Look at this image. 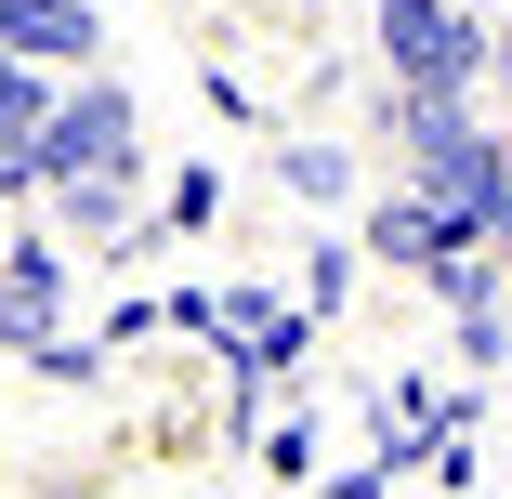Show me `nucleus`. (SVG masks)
I'll return each mask as SVG.
<instances>
[{"label": "nucleus", "instance_id": "nucleus-3", "mask_svg": "<svg viewBox=\"0 0 512 499\" xmlns=\"http://www.w3.org/2000/svg\"><path fill=\"white\" fill-rule=\"evenodd\" d=\"M355 250H368V263H394V276H421V289H434V276H447L460 250H486V237H460V224L434 211V197H407V184H394V197H368V224H355Z\"/></svg>", "mask_w": 512, "mask_h": 499}, {"label": "nucleus", "instance_id": "nucleus-15", "mask_svg": "<svg viewBox=\"0 0 512 499\" xmlns=\"http://www.w3.org/2000/svg\"><path fill=\"white\" fill-rule=\"evenodd\" d=\"M27 197H40V184H0V224H14V211H27Z\"/></svg>", "mask_w": 512, "mask_h": 499}, {"label": "nucleus", "instance_id": "nucleus-14", "mask_svg": "<svg viewBox=\"0 0 512 499\" xmlns=\"http://www.w3.org/2000/svg\"><path fill=\"white\" fill-rule=\"evenodd\" d=\"M486 92H499V106H512V27H499V66H486Z\"/></svg>", "mask_w": 512, "mask_h": 499}, {"label": "nucleus", "instance_id": "nucleus-9", "mask_svg": "<svg viewBox=\"0 0 512 499\" xmlns=\"http://www.w3.org/2000/svg\"><path fill=\"white\" fill-rule=\"evenodd\" d=\"M434 303H447V316H499V303H512V263H499V250H460V263L434 276Z\"/></svg>", "mask_w": 512, "mask_h": 499}, {"label": "nucleus", "instance_id": "nucleus-13", "mask_svg": "<svg viewBox=\"0 0 512 499\" xmlns=\"http://www.w3.org/2000/svg\"><path fill=\"white\" fill-rule=\"evenodd\" d=\"M211 211H224V171H211V158H197V171H184V184H171V224H184V237H197V224H211Z\"/></svg>", "mask_w": 512, "mask_h": 499}, {"label": "nucleus", "instance_id": "nucleus-12", "mask_svg": "<svg viewBox=\"0 0 512 499\" xmlns=\"http://www.w3.org/2000/svg\"><path fill=\"white\" fill-rule=\"evenodd\" d=\"M316 499H394V460H381V447H368V460H329Z\"/></svg>", "mask_w": 512, "mask_h": 499}, {"label": "nucleus", "instance_id": "nucleus-7", "mask_svg": "<svg viewBox=\"0 0 512 499\" xmlns=\"http://www.w3.org/2000/svg\"><path fill=\"white\" fill-rule=\"evenodd\" d=\"M40 119H53V79L0 53V184H27V145H40Z\"/></svg>", "mask_w": 512, "mask_h": 499}, {"label": "nucleus", "instance_id": "nucleus-11", "mask_svg": "<svg viewBox=\"0 0 512 499\" xmlns=\"http://www.w3.org/2000/svg\"><path fill=\"white\" fill-rule=\"evenodd\" d=\"M460 355H473V368H499V381H512V303H499V316H460Z\"/></svg>", "mask_w": 512, "mask_h": 499}, {"label": "nucleus", "instance_id": "nucleus-1", "mask_svg": "<svg viewBox=\"0 0 512 499\" xmlns=\"http://www.w3.org/2000/svg\"><path fill=\"white\" fill-rule=\"evenodd\" d=\"M92 171H145V145H132V79H66L53 92V119H40V145H27V184L53 197V184H92Z\"/></svg>", "mask_w": 512, "mask_h": 499}, {"label": "nucleus", "instance_id": "nucleus-4", "mask_svg": "<svg viewBox=\"0 0 512 499\" xmlns=\"http://www.w3.org/2000/svg\"><path fill=\"white\" fill-rule=\"evenodd\" d=\"M92 40H106V27H92V0H14V27H0V53H14V66H79L92 79Z\"/></svg>", "mask_w": 512, "mask_h": 499}, {"label": "nucleus", "instance_id": "nucleus-5", "mask_svg": "<svg viewBox=\"0 0 512 499\" xmlns=\"http://www.w3.org/2000/svg\"><path fill=\"white\" fill-rule=\"evenodd\" d=\"M53 237H92V250H145V224H132V171L53 184Z\"/></svg>", "mask_w": 512, "mask_h": 499}, {"label": "nucleus", "instance_id": "nucleus-8", "mask_svg": "<svg viewBox=\"0 0 512 499\" xmlns=\"http://www.w3.org/2000/svg\"><path fill=\"white\" fill-rule=\"evenodd\" d=\"M263 473H276V486H329V421H316V408H276V421H263Z\"/></svg>", "mask_w": 512, "mask_h": 499}, {"label": "nucleus", "instance_id": "nucleus-10", "mask_svg": "<svg viewBox=\"0 0 512 499\" xmlns=\"http://www.w3.org/2000/svg\"><path fill=\"white\" fill-rule=\"evenodd\" d=\"M342 289H355V250H342V237H316V263H302V316L329 329V303H342Z\"/></svg>", "mask_w": 512, "mask_h": 499}, {"label": "nucleus", "instance_id": "nucleus-2", "mask_svg": "<svg viewBox=\"0 0 512 499\" xmlns=\"http://www.w3.org/2000/svg\"><path fill=\"white\" fill-rule=\"evenodd\" d=\"M53 342H66V237L27 224V237H0V355L40 368Z\"/></svg>", "mask_w": 512, "mask_h": 499}, {"label": "nucleus", "instance_id": "nucleus-6", "mask_svg": "<svg viewBox=\"0 0 512 499\" xmlns=\"http://www.w3.org/2000/svg\"><path fill=\"white\" fill-rule=\"evenodd\" d=\"M276 197H302V211H342V197H355V145L289 132V145H276Z\"/></svg>", "mask_w": 512, "mask_h": 499}]
</instances>
